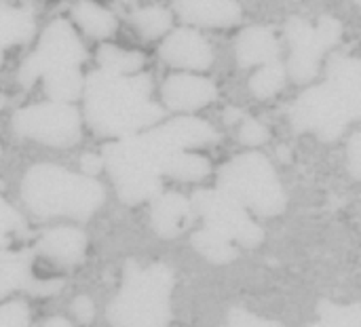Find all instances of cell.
I'll return each instance as SVG.
<instances>
[{"mask_svg":"<svg viewBox=\"0 0 361 327\" xmlns=\"http://www.w3.org/2000/svg\"><path fill=\"white\" fill-rule=\"evenodd\" d=\"M216 140L218 131L207 121L197 116H178L161 127L108 144L102 159L118 188L133 182L161 180L165 163L171 156Z\"/></svg>","mask_w":361,"mask_h":327,"instance_id":"1","label":"cell"},{"mask_svg":"<svg viewBox=\"0 0 361 327\" xmlns=\"http://www.w3.org/2000/svg\"><path fill=\"white\" fill-rule=\"evenodd\" d=\"M85 118L104 137L125 140L152 129L163 118V110L152 101V80L148 74H114L95 70L85 78Z\"/></svg>","mask_w":361,"mask_h":327,"instance_id":"2","label":"cell"},{"mask_svg":"<svg viewBox=\"0 0 361 327\" xmlns=\"http://www.w3.org/2000/svg\"><path fill=\"white\" fill-rule=\"evenodd\" d=\"M21 197L36 216L87 220L104 203L106 190L95 178H87L51 163H38L23 175Z\"/></svg>","mask_w":361,"mask_h":327,"instance_id":"3","label":"cell"},{"mask_svg":"<svg viewBox=\"0 0 361 327\" xmlns=\"http://www.w3.org/2000/svg\"><path fill=\"white\" fill-rule=\"evenodd\" d=\"M173 271L154 262L140 266L129 260L123 271L118 294L108 307V319L114 327H167L171 321Z\"/></svg>","mask_w":361,"mask_h":327,"instance_id":"4","label":"cell"},{"mask_svg":"<svg viewBox=\"0 0 361 327\" xmlns=\"http://www.w3.org/2000/svg\"><path fill=\"white\" fill-rule=\"evenodd\" d=\"M218 190L260 216L283 214L288 205L277 171L262 152H243L224 163L218 171Z\"/></svg>","mask_w":361,"mask_h":327,"instance_id":"5","label":"cell"},{"mask_svg":"<svg viewBox=\"0 0 361 327\" xmlns=\"http://www.w3.org/2000/svg\"><path fill=\"white\" fill-rule=\"evenodd\" d=\"M13 131L44 146H74L80 137V114L72 104L40 101L13 114Z\"/></svg>","mask_w":361,"mask_h":327,"instance_id":"6","label":"cell"},{"mask_svg":"<svg viewBox=\"0 0 361 327\" xmlns=\"http://www.w3.org/2000/svg\"><path fill=\"white\" fill-rule=\"evenodd\" d=\"M190 203H192L195 214L203 218L205 228L222 235L231 243L256 247L264 241V230L247 214V209L241 207L231 197L222 195L218 188L197 190Z\"/></svg>","mask_w":361,"mask_h":327,"instance_id":"7","label":"cell"},{"mask_svg":"<svg viewBox=\"0 0 361 327\" xmlns=\"http://www.w3.org/2000/svg\"><path fill=\"white\" fill-rule=\"evenodd\" d=\"M290 118L296 131H311L322 142L338 140L353 123V116L328 82L307 89L294 101Z\"/></svg>","mask_w":361,"mask_h":327,"instance_id":"8","label":"cell"},{"mask_svg":"<svg viewBox=\"0 0 361 327\" xmlns=\"http://www.w3.org/2000/svg\"><path fill=\"white\" fill-rule=\"evenodd\" d=\"M34 57L38 59L44 76L53 70L80 68V63L87 59V51L72 23L68 19H55L40 34Z\"/></svg>","mask_w":361,"mask_h":327,"instance_id":"9","label":"cell"},{"mask_svg":"<svg viewBox=\"0 0 361 327\" xmlns=\"http://www.w3.org/2000/svg\"><path fill=\"white\" fill-rule=\"evenodd\" d=\"M286 36L290 40L292 53L288 59V74L296 82H309L319 72V61L330 47L319 36L317 27L302 19V17H290L286 23Z\"/></svg>","mask_w":361,"mask_h":327,"instance_id":"10","label":"cell"},{"mask_svg":"<svg viewBox=\"0 0 361 327\" xmlns=\"http://www.w3.org/2000/svg\"><path fill=\"white\" fill-rule=\"evenodd\" d=\"M159 55L165 63L190 70V72H203L212 68L214 63V49L207 42L203 34H199L195 27H178L173 30L159 47Z\"/></svg>","mask_w":361,"mask_h":327,"instance_id":"11","label":"cell"},{"mask_svg":"<svg viewBox=\"0 0 361 327\" xmlns=\"http://www.w3.org/2000/svg\"><path fill=\"white\" fill-rule=\"evenodd\" d=\"M218 95L216 85L199 74L178 72L167 76L161 89L163 104L173 112H195L212 104Z\"/></svg>","mask_w":361,"mask_h":327,"instance_id":"12","label":"cell"},{"mask_svg":"<svg viewBox=\"0 0 361 327\" xmlns=\"http://www.w3.org/2000/svg\"><path fill=\"white\" fill-rule=\"evenodd\" d=\"M326 82L341 97L353 121H361V59L343 53L330 55Z\"/></svg>","mask_w":361,"mask_h":327,"instance_id":"13","label":"cell"},{"mask_svg":"<svg viewBox=\"0 0 361 327\" xmlns=\"http://www.w3.org/2000/svg\"><path fill=\"white\" fill-rule=\"evenodd\" d=\"M195 220L190 199L180 192H161L150 207V226L163 239L180 237Z\"/></svg>","mask_w":361,"mask_h":327,"instance_id":"14","label":"cell"},{"mask_svg":"<svg viewBox=\"0 0 361 327\" xmlns=\"http://www.w3.org/2000/svg\"><path fill=\"white\" fill-rule=\"evenodd\" d=\"M173 8L188 25L228 27L241 19V4L231 0H182Z\"/></svg>","mask_w":361,"mask_h":327,"instance_id":"15","label":"cell"},{"mask_svg":"<svg viewBox=\"0 0 361 327\" xmlns=\"http://www.w3.org/2000/svg\"><path fill=\"white\" fill-rule=\"evenodd\" d=\"M235 55L241 68L267 66L279 57V40L269 25H247L237 36Z\"/></svg>","mask_w":361,"mask_h":327,"instance_id":"16","label":"cell"},{"mask_svg":"<svg viewBox=\"0 0 361 327\" xmlns=\"http://www.w3.org/2000/svg\"><path fill=\"white\" fill-rule=\"evenodd\" d=\"M34 252L61 264H78L87 254V235L78 228L57 226L38 239Z\"/></svg>","mask_w":361,"mask_h":327,"instance_id":"17","label":"cell"},{"mask_svg":"<svg viewBox=\"0 0 361 327\" xmlns=\"http://www.w3.org/2000/svg\"><path fill=\"white\" fill-rule=\"evenodd\" d=\"M34 249H0V300L13 292H27L34 283L32 275Z\"/></svg>","mask_w":361,"mask_h":327,"instance_id":"18","label":"cell"},{"mask_svg":"<svg viewBox=\"0 0 361 327\" xmlns=\"http://www.w3.org/2000/svg\"><path fill=\"white\" fill-rule=\"evenodd\" d=\"M34 15L25 8L0 4V53L11 44H23L34 34Z\"/></svg>","mask_w":361,"mask_h":327,"instance_id":"19","label":"cell"},{"mask_svg":"<svg viewBox=\"0 0 361 327\" xmlns=\"http://www.w3.org/2000/svg\"><path fill=\"white\" fill-rule=\"evenodd\" d=\"M72 19L85 34H89L91 38H99V40L112 36L118 25L112 11L95 2H76L72 6Z\"/></svg>","mask_w":361,"mask_h":327,"instance_id":"20","label":"cell"},{"mask_svg":"<svg viewBox=\"0 0 361 327\" xmlns=\"http://www.w3.org/2000/svg\"><path fill=\"white\" fill-rule=\"evenodd\" d=\"M44 93L51 97V101L70 104L78 99L85 91V76L80 68H66V70H53L44 76Z\"/></svg>","mask_w":361,"mask_h":327,"instance_id":"21","label":"cell"},{"mask_svg":"<svg viewBox=\"0 0 361 327\" xmlns=\"http://www.w3.org/2000/svg\"><path fill=\"white\" fill-rule=\"evenodd\" d=\"M190 243L212 264H228V262L237 260V256H239L237 247L228 239H224L222 235H218L205 226L192 235Z\"/></svg>","mask_w":361,"mask_h":327,"instance_id":"22","label":"cell"},{"mask_svg":"<svg viewBox=\"0 0 361 327\" xmlns=\"http://www.w3.org/2000/svg\"><path fill=\"white\" fill-rule=\"evenodd\" d=\"M97 61H99L102 70L131 76V74H140V70L144 66V55L137 51L118 49L114 44H102L97 49Z\"/></svg>","mask_w":361,"mask_h":327,"instance_id":"23","label":"cell"},{"mask_svg":"<svg viewBox=\"0 0 361 327\" xmlns=\"http://www.w3.org/2000/svg\"><path fill=\"white\" fill-rule=\"evenodd\" d=\"M209 171H212V165L205 156L195 154V152H180L165 163L163 175H169L182 182H197V180L207 178Z\"/></svg>","mask_w":361,"mask_h":327,"instance_id":"24","label":"cell"},{"mask_svg":"<svg viewBox=\"0 0 361 327\" xmlns=\"http://www.w3.org/2000/svg\"><path fill=\"white\" fill-rule=\"evenodd\" d=\"M319 321L309 327H361V302L355 304H336L322 300L317 304Z\"/></svg>","mask_w":361,"mask_h":327,"instance_id":"25","label":"cell"},{"mask_svg":"<svg viewBox=\"0 0 361 327\" xmlns=\"http://www.w3.org/2000/svg\"><path fill=\"white\" fill-rule=\"evenodd\" d=\"M131 23L144 38H159L171 27V11L165 6H142L131 15Z\"/></svg>","mask_w":361,"mask_h":327,"instance_id":"26","label":"cell"},{"mask_svg":"<svg viewBox=\"0 0 361 327\" xmlns=\"http://www.w3.org/2000/svg\"><path fill=\"white\" fill-rule=\"evenodd\" d=\"M286 76H288L286 66L279 59L271 61L262 66L258 72H254V76L250 78V89L258 99H269L286 87Z\"/></svg>","mask_w":361,"mask_h":327,"instance_id":"27","label":"cell"},{"mask_svg":"<svg viewBox=\"0 0 361 327\" xmlns=\"http://www.w3.org/2000/svg\"><path fill=\"white\" fill-rule=\"evenodd\" d=\"M23 230V220L21 216L0 197V249H6L11 243V235H17Z\"/></svg>","mask_w":361,"mask_h":327,"instance_id":"28","label":"cell"},{"mask_svg":"<svg viewBox=\"0 0 361 327\" xmlns=\"http://www.w3.org/2000/svg\"><path fill=\"white\" fill-rule=\"evenodd\" d=\"M0 327H30V309L23 300L0 304Z\"/></svg>","mask_w":361,"mask_h":327,"instance_id":"29","label":"cell"},{"mask_svg":"<svg viewBox=\"0 0 361 327\" xmlns=\"http://www.w3.org/2000/svg\"><path fill=\"white\" fill-rule=\"evenodd\" d=\"M271 137L267 125H262L260 121L252 118V116H245L239 125V142L245 144V146H260V144H267Z\"/></svg>","mask_w":361,"mask_h":327,"instance_id":"30","label":"cell"},{"mask_svg":"<svg viewBox=\"0 0 361 327\" xmlns=\"http://www.w3.org/2000/svg\"><path fill=\"white\" fill-rule=\"evenodd\" d=\"M228 326L231 327H283L279 321L258 317L245 309H231L228 311Z\"/></svg>","mask_w":361,"mask_h":327,"instance_id":"31","label":"cell"},{"mask_svg":"<svg viewBox=\"0 0 361 327\" xmlns=\"http://www.w3.org/2000/svg\"><path fill=\"white\" fill-rule=\"evenodd\" d=\"M315 27H317V32H319V36L324 38V42L332 49L334 44H338V40H341V36H343V25H341V21L336 19V17H332V15H322L319 19H317V23H315Z\"/></svg>","mask_w":361,"mask_h":327,"instance_id":"32","label":"cell"},{"mask_svg":"<svg viewBox=\"0 0 361 327\" xmlns=\"http://www.w3.org/2000/svg\"><path fill=\"white\" fill-rule=\"evenodd\" d=\"M40 76H42V68H40L38 59H36L34 53H32V55H27L25 61L21 63L19 74H17V80H19L23 87H32Z\"/></svg>","mask_w":361,"mask_h":327,"instance_id":"33","label":"cell"},{"mask_svg":"<svg viewBox=\"0 0 361 327\" xmlns=\"http://www.w3.org/2000/svg\"><path fill=\"white\" fill-rule=\"evenodd\" d=\"M347 163L353 178L361 180V131H357L347 146Z\"/></svg>","mask_w":361,"mask_h":327,"instance_id":"34","label":"cell"},{"mask_svg":"<svg viewBox=\"0 0 361 327\" xmlns=\"http://www.w3.org/2000/svg\"><path fill=\"white\" fill-rule=\"evenodd\" d=\"M61 288H63L61 279H34L27 294L38 296V298H49V296H55L57 292H61Z\"/></svg>","mask_w":361,"mask_h":327,"instance_id":"35","label":"cell"},{"mask_svg":"<svg viewBox=\"0 0 361 327\" xmlns=\"http://www.w3.org/2000/svg\"><path fill=\"white\" fill-rule=\"evenodd\" d=\"M72 313L74 317L80 321V323H91L93 317H95V304L89 296H76L74 302H72Z\"/></svg>","mask_w":361,"mask_h":327,"instance_id":"36","label":"cell"},{"mask_svg":"<svg viewBox=\"0 0 361 327\" xmlns=\"http://www.w3.org/2000/svg\"><path fill=\"white\" fill-rule=\"evenodd\" d=\"M80 169H82V175H87V178L99 175L102 169H104V159H102V154H93V152L82 154V159H80Z\"/></svg>","mask_w":361,"mask_h":327,"instance_id":"37","label":"cell"},{"mask_svg":"<svg viewBox=\"0 0 361 327\" xmlns=\"http://www.w3.org/2000/svg\"><path fill=\"white\" fill-rule=\"evenodd\" d=\"M245 118V114H243V110L241 108H226L224 110V123H228V125H235V123H241Z\"/></svg>","mask_w":361,"mask_h":327,"instance_id":"38","label":"cell"},{"mask_svg":"<svg viewBox=\"0 0 361 327\" xmlns=\"http://www.w3.org/2000/svg\"><path fill=\"white\" fill-rule=\"evenodd\" d=\"M40 327H74L66 317H53L49 321H44Z\"/></svg>","mask_w":361,"mask_h":327,"instance_id":"39","label":"cell"},{"mask_svg":"<svg viewBox=\"0 0 361 327\" xmlns=\"http://www.w3.org/2000/svg\"><path fill=\"white\" fill-rule=\"evenodd\" d=\"M2 106H4V97L0 95V108H2Z\"/></svg>","mask_w":361,"mask_h":327,"instance_id":"40","label":"cell"},{"mask_svg":"<svg viewBox=\"0 0 361 327\" xmlns=\"http://www.w3.org/2000/svg\"><path fill=\"white\" fill-rule=\"evenodd\" d=\"M226 327H231V326H226Z\"/></svg>","mask_w":361,"mask_h":327,"instance_id":"41","label":"cell"}]
</instances>
